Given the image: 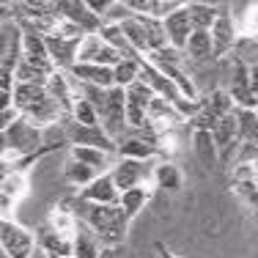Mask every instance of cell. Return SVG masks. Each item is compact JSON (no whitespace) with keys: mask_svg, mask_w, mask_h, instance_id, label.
Masks as SVG:
<instances>
[{"mask_svg":"<svg viewBox=\"0 0 258 258\" xmlns=\"http://www.w3.org/2000/svg\"><path fill=\"white\" fill-rule=\"evenodd\" d=\"M151 195H154V187H135V189H126V192H121V204H118V206L126 212L129 220H135L146 206H149Z\"/></svg>","mask_w":258,"mask_h":258,"instance_id":"cell-24","label":"cell"},{"mask_svg":"<svg viewBox=\"0 0 258 258\" xmlns=\"http://www.w3.org/2000/svg\"><path fill=\"white\" fill-rule=\"evenodd\" d=\"M36 242H39V250L44 255H75V236L55 231L50 223L36 231Z\"/></svg>","mask_w":258,"mask_h":258,"instance_id":"cell-17","label":"cell"},{"mask_svg":"<svg viewBox=\"0 0 258 258\" xmlns=\"http://www.w3.org/2000/svg\"><path fill=\"white\" fill-rule=\"evenodd\" d=\"M104 253H107V247L102 244V239L80 220L75 231V258H102Z\"/></svg>","mask_w":258,"mask_h":258,"instance_id":"cell-20","label":"cell"},{"mask_svg":"<svg viewBox=\"0 0 258 258\" xmlns=\"http://www.w3.org/2000/svg\"><path fill=\"white\" fill-rule=\"evenodd\" d=\"M80 201L85 204H99V206H118L121 204V189L115 187L113 173H102L91 187H85L83 192H77Z\"/></svg>","mask_w":258,"mask_h":258,"instance_id":"cell-16","label":"cell"},{"mask_svg":"<svg viewBox=\"0 0 258 258\" xmlns=\"http://www.w3.org/2000/svg\"><path fill=\"white\" fill-rule=\"evenodd\" d=\"M233 69H231V83H228V96L236 104V110H258V96L253 94V85H250V66L242 63L236 55H231Z\"/></svg>","mask_w":258,"mask_h":258,"instance_id":"cell-8","label":"cell"},{"mask_svg":"<svg viewBox=\"0 0 258 258\" xmlns=\"http://www.w3.org/2000/svg\"><path fill=\"white\" fill-rule=\"evenodd\" d=\"M66 138H69V149L72 146H91V149H102L107 154L118 157V143L102 126H85L77 121H66Z\"/></svg>","mask_w":258,"mask_h":258,"instance_id":"cell-7","label":"cell"},{"mask_svg":"<svg viewBox=\"0 0 258 258\" xmlns=\"http://www.w3.org/2000/svg\"><path fill=\"white\" fill-rule=\"evenodd\" d=\"M192 151L204 170H214L220 165V149L209 129H192Z\"/></svg>","mask_w":258,"mask_h":258,"instance_id":"cell-18","label":"cell"},{"mask_svg":"<svg viewBox=\"0 0 258 258\" xmlns=\"http://www.w3.org/2000/svg\"><path fill=\"white\" fill-rule=\"evenodd\" d=\"M72 121L85 124V126H102V118H99V113H96V107L91 102L80 99V96H77V104H75V113H72Z\"/></svg>","mask_w":258,"mask_h":258,"instance_id":"cell-29","label":"cell"},{"mask_svg":"<svg viewBox=\"0 0 258 258\" xmlns=\"http://www.w3.org/2000/svg\"><path fill=\"white\" fill-rule=\"evenodd\" d=\"M159 159L154 162H140V159H121L115 162V168L110 170L115 179V187L121 192L126 189H135V187H154V168H157Z\"/></svg>","mask_w":258,"mask_h":258,"instance_id":"cell-6","label":"cell"},{"mask_svg":"<svg viewBox=\"0 0 258 258\" xmlns=\"http://www.w3.org/2000/svg\"><path fill=\"white\" fill-rule=\"evenodd\" d=\"M250 85H253V94L258 96V66L250 69Z\"/></svg>","mask_w":258,"mask_h":258,"instance_id":"cell-30","label":"cell"},{"mask_svg":"<svg viewBox=\"0 0 258 258\" xmlns=\"http://www.w3.org/2000/svg\"><path fill=\"white\" fill-rule=\"evenodd\" d=\"M189 60H198V63H206V60H214V41H212V33L209 30H195L187 41V50H184Z\"/></svg>","mask_w":258,"mask_h":258,"instance_id":"cell-23","label":"cell"},{"mask_svg":"<svg viewBox=\"0 0 258 258\" xmlns=\"http://www.w3.org/2000/svg\"><path fill=\"white\" fill-rule=\"evenodd\" d=\"M44 258H75V255H44Z\"/></svg>","mask_w":258,"mask_h":258,"instance_id":"cell-33","label":"cell"},{"mask_svg":"<svg viewBox=\"0 0 258 258\" xmlns=\"http://www.w3.org/2000/svg\"><path fill=\"white\" fill-rule=\"evenodd\" d=\"M14 107L22 113V118L33 121V124L41 126V129H50V126H55V124H66V115L60 113L58 102L50 96L47 85L17 83Z\"/></svg>","mask_w":258,"mask_h":258,"instance_id":"cell-2","label":"cell"},{"mask_svg":"<svg viewBox=\"0 0 258 258\" xmlns=\"http://www.w3.org/2000/svg\"><path fill=\"white\" fill-rule=\"evenodd\" d=\"M75 214L77 220H83L96 236L102 239V244L107 250L118 247L126 242V228L132 220L126 217V212L121 206H99V204H85V201H75Z\"/></svg>","mask_w":258,"mask_h":258,"instance_id":"cell-1","label":"cell"},{"mask_svg":"<svg viewBox=\"0 0 258 258\" xmlns=\"http://www.w3.org/2000/svg\"><path fill=\"white\" fill-rule=\"evenodd\" d=\"M154 187L165 192H179L184 187V173L173 159H159L154 168Z\"/></svg>","mask_w":258,"mask_h":258,"instance_id":"cell-22","label":"cell"},{"mask_svg":"<svg viewBox=\"0 0 258 258\" xmlns=\"http://www.w3.org/2000/svg\"><path fill=\"white\" fill-rule=\"evenodd\" d=\"M239 33L247 39H258V3H247L242 11V17H236Z\"/></svg>","mask_w":258,"mask_h":258,"instance_id":"cell-28","label":"cell"},{"mask_svg":"<svg viewBox=\"0 0 258 258\" xmlns=\"http://www.w3.org/2000/svg\"><path fill=\"white\" fill-rule=\"evenodd\" d=\"M85 39V36H83ZM83 39H75V36H63L60 30H52V33L44 36L47 41V52H50L52 63L58 72H72L77 66V52Z\"/></svg>","mask_w":258,"mask_h":258,"instance_id":"cell-9","label":"cell"},{"mask_svg":"<svg viewBox=\"0 0 258 258\" xmlns=\"http://www.w3.org/2000/svg\"><path fill=\"white\" fill-rule=\"evenodd\" d=\"M189 11V20H192L195 30H212L214 22H217L223 6H214V3H187Z\"/></svg>","mask_w":258,"mask_h":258,"instance_id":"cell-25","label":"cell"},{"mask_svg":"<svg viewBox=\"0 0 258 258\" xmlns=\"http://www.w3.org/2000/svg\"><path fill=\"white\" fill-rule=\"evenodd\" d=\"M228 173H231L233 192L258 212V149L244 143L239 157H236V162L228 168Z\"/></svg>","mask_w":258,"mask_h":258,"instance_id":"cell-3","label":"cell"},{"mask_svg":"<svg viewBox=\"0 0 258 258\" xmlns=\"http://www.w3.org/2000/svg\"><path fill=\"white\" fill-rule=\"evenodd\" d=\"M22 44H25V30L20 28L17 20L3 22V58H0V72L14 75L22 60Z\"/></svg>","mask_w":258,"mask_h":258,"instance_id":"cell-14","label":"cell"},{"mask_svg":"<svg viewBox=\"0 0 258 258\" xmlns=\"http://www.w3.org/2000/svg\"><path fill=\"white\" fill-rule=\"evenodd\" d=\"M162 28H165V36H168V44L173 47V50H179V52L187 50L189 36L195 33L192 20H189V11H187V3H184L179 11H173V14L162 22Z\"/></svg>","mask_w":258,"mask_h":258,"instance_id":"cell-15","label":"cell"},{"mask_svg":"<svg viewBox=\"0 0 258 258\" xmlns=\"http://www.w3.org/2000/svg\"><path fill=\"white\" fill-rule=\"evenodd\" d=\"M212 33V41H214V55L217 58H223V55H233L236 50L239 39H242V33H239V25H236V17L231 14L228 6H223V11H220L217 22H214V28L209 30Z\"/></svg>","mask_w":258,"mask_h":258,"instance_id":"cell-12","label":"cell"},{"mask_svg":"<svg viewBox=\"0 0 258 258\" xmlns=\"http://www.w3.org/2000/svg\"><path fill=\"white\" fill-rule=\"evenodd\" d=\"M0 247H3L6 258H33L39 250L36 233L20 225L14 217L0 220Z\"/></svg>","mask_w":258,"mask_h":258,"instance_id":"cell-5","label":"cell"},{"mask_svg":"<svg viewBox=\"0 0 258 258\" xmlns=\"http://www.w3.org/2000/svg\"><path fill=\"white\" fill-rule=\"evenodd\" d=\"M113 77L118 88H132L135 83H140V55L135 58H121L113 66Z\"/></svg>","mask_w":258,"mask_h":258,"instance_id":"cell-26","label":"cell"},{"mask_svg":"<svg viewBox=\"0 0 258 258\" xmlns=\"http://www.w3.org/2000/svg\"><path fill=\"white\" fill-rule=\"evenodd\" d=\"M157 253H159V258H179V255L173 253V250L165 247V244H157Z\"/></svg>","mask_w":258,"mask_h":258,"instance_id":"cell-31","label":"cell"},{"mask_svg":"<svg viewBox=\"0 0 258 258\" xmlns=\"http://www.w3.org/2000/svg\"><path fill=\"white\" fill-rule=\"evenodd\" d=\"M244 143H250V146H253V149H258V126L253 129V132H250V138L244 140Z\"/></svg>","mask_w":258,"mask_h":258,"instance_id":"cell-32","label":"cell"},{"mask_svg":"<svg viewBox=\"0 0 258 258\" xmlns=\"http://www.w3.org/2000/svg\"><path fill=\"white\" fill-rule=\"evenodd\" d=\"M124 58L118 50H113V47L107 44V41L102 39L99 33H91L83 39V44H80V52H77V63H94V66H110L113 69L118 60Z\"/></svg>","mask_w":258,"mask_h":258,"instance_id":"cell-13","label":"cell"},{"mask_svg":"<svg viewBox=\"0 0 258 258\" xmlns=\"http://www.w3.org/2000/svg\"><path fill=\"white\" fill-rule=\"evenodd\" d=\"M55 9H58V14L63 17L66 22H72L75 28H80L85 36L99 33V30L104 28V22L94 14V11H91L88 0H58Z\"/></svg>","mask_w":258,"mask_h":258,"instance_id":"cell-11","label":"cell"},{"mask_svg":"<svg viewBox=\"0 0 258 258\" xmlns=\"http://www.w3.org/2000/svg\"><path fill=\"white\" fill-rule=\"evenodd\" d=\"M30 192V168H17L3 162V181H0V214L3 220L11 217L14 206Z\"/></svg>","mask_w":258,"mask_h":258,"instance_id":"cell-4","label":"cell"},{"mask_svg":"<svg viewBox=\"0 0 258 258\" xmlns=\"http://www.w3.org/2000/svg\"><path fill=\"white\" fill-rule=\"evenodd\" d=\"M99 36L107 41L110 47H113V50H118L124 58H135V55H138V52H135V47L129 44V39H126V33H124V28H121V25H104L99 30Z\"/></svg>","mask_w":258,"mask_h":258,"instance_id":"cell-27","label":"cell"},{"mask_svg":"<svg viewBox=\"0 0 258 258\" xmlns=\"http://www.w3.org/2000/svg\"><path fill=\"white\" fill-rule=\"evenodd\" d=\"M77 83H85V85H96V88H115V77H113V69L110 66H94V63H77L75 69L69 72Z\"/></svg>","mask_w":258,"mask_h":258,"instance_id":"cell-19","label":"cell"},{"mask_svg":"<svg viewBox=\"0 0 258 258\" xmlns=\"http://www.w3.org/2000/svg\"><path fill=\"white\" fill-rule=\"evenodd\" d=\"M60 173H63V181L72 184V187H77L80 192H83L85 187H91V184H94V181L102 176L99 170L88 168L85 162H77V159H72V157L63 159V168H60Z\"/></svg>","mask_w":258,"mask_h":258,"instance_id":"cell-21","label":"cell"},{"mask_svg":"<svg viewBox=\"0 0 258 258\" xmlns=\"http://www.w3.org/2000/svg\"><path fill=\"white\" fill-rule=\"evenodd\" d=\"M154 91L140 80L132 88H126V124L129 129H146L151 113V102H154Z\"/></svg>","mask_w":258,"mask_h":258,"instance_id":"cell-10","label":"cell"}]
</instances>
